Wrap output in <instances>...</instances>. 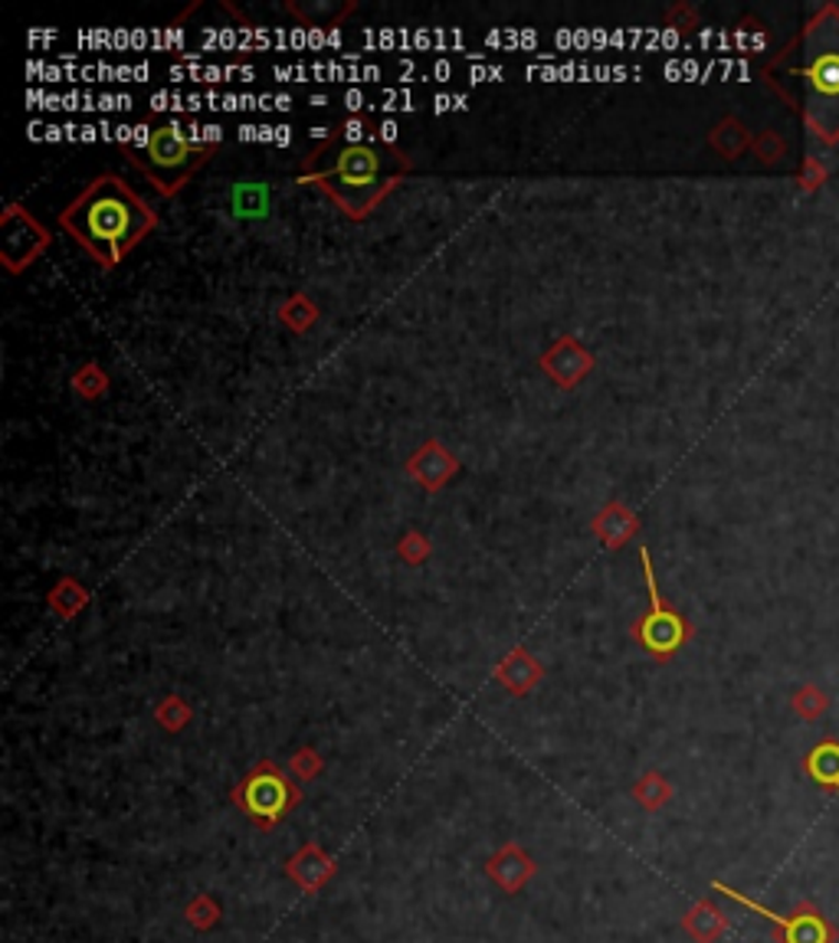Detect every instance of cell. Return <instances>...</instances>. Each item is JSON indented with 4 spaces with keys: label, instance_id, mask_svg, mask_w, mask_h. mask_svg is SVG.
<instances>
[{
    "label": "cell",
    "instance_id": "6da1fadb",
    "mask_svg": "<svg viewBox=\"0 0 839 943\" xmlns=\"http://www.w3.org/2000/svg\"><path fill=\"white\" fill-rule=\"evenodd\" d=\"M63 226L103 266H115L148 236V229L155 226V213L128 184H121L115 174H105L89 184L83 197L63 210Z\"/></svg>",
    "mask_w": 839,
    "mask_h": 943
},
{
    "label": "cell",
    "instance_id": "7a4b0ae2",
    "mask_svg": "<svg viewBox=\"0 0 839 943\" xmlns=\"http://www.w3.org/2000/svg\"><path fill=\"white\" fill-rule=\"evenodd\" d=\"M321 158L325 164L318 171H309L302 181L318 184L348 216H368L391 187L401 184L411 168L407 154L391 141H348L334 144Z\"/></svg>",
    "mask_w": 839,
    "mask_h": 943
},
{
    "label": "cell",
    "instance_id": "3957f363",
    "mask_svg": "<svg viewBox=\"0 0 839 943\" xmlns=\"http://www.w3.org/2000/svg\"><path fill=\"white\" fill-rule=\"evenodd\" d=\"M220 141L216 135H188L181 125H138L128 141L131 161L155 181L161 194H178L213 154Z\"/></svg>",
    "mask_w": 839,
    "mask_h": 943
},
{
    "label": "cell",
    "instance_id": "277c9868",
    "mask_svg": "<svg viewBox=\"0 0 839 943\" xmlns=\"http://www.w3.org/2000/svg\"><path fill=\"white\" fill-rule=\"evenodd\" d=\"M804 56V93L807 121L820 138H839V10H824L807 26Z\"/></svg>",
    "mask_w": 839,
    "mask_h": 943
},
{
    "label": "cell",
    "instance_id": "5b68a950",
    "mask_svg": "<svg viewBox=\"0 0 839 943\" xmlns=\"http://www.w3.org/2000/svg\"><path fill=\"white\" fill-rule=\"evenodd\" d=\"M236 806L259 826V829H273L299 800V793L289 786V780L279 773L276 763L263 760L259 767H253L243 783L233 793Z\"/></svg>",
    "mask_w": 839,
    "mask_h": 943
},
{
    "label": "cell",
    "instance_id": "8992f818",
    "mask_svg": "<svg viewBox=\"0 0 839 943\" xmlns=\"http://www.w3.org/2000/svg\"><path fill=\"white\" fill-rule=\"evenodd\" d=\"M715 891H722L725 898L737 901L741 908H747V911L761 914L764 921H771V924L780 931V943H837V928H833L810 901H800V904L794 908V914L784 918V914H774L771 908H764V904L744 898L737 888H729V885H722V881H715Z\"/></svg>",
    "mask_w": 839,
    "mask_h": 943
},
{
    "label": "cell",
    "instance_id": "52a82bcc",
    "mask_svg": "<svg viewBox=\"0 0 839 943\" xmlns=\"http://www.w3.org/2000/svg\"><path fill=\"white\" fill-rule=\"evenodd\" d=\"M642 570H646V583H649V613L636 623V639L659 658H669L686 639H689V626L679 613L666 610V603L659 600L656 590V574H652V560L649 550H642Z\"/></svg>",
    "mask_w": 839,
    "mask_h": 943
},
{
    "label": "cell",
    "instance_id": "ba28073f",
    "mask_svg": "<svg viewBox=\"0 0 839 943\" xmlns=\"http://www.w3.org/2000/svg\"><path fill=\"white\" fill-rule=\"evenodd\" d=\"M0 233H3L0 236V253H3V262H7L10 272L30 266L36 259V253L46 246L43 226L33 216H26L20 207H7Z\"/></svg>",
    "mask_w": 839,
    "mask_h": 943
},
{
    "label": "cell",
    "instance_id": "9c48e42d",
    "mask_svg": "<svg viewBox=\"0 0 839 943\" xmlns=\"http://www.w3.org/2000/svg\"><path fill=\"white\" fill-rule=\"evenodd\" d=\"M807 773L824 790L830 786L839 793V740H824L807 753Z\"/></svg>",
    "mask_w": 839,
    "mask_h": 943
},
{
    "label": "cell",
    "instance_id": "30bf717a",
    "mask_svg": "<svg viewBox=\"0 0 839 943\" xmlns=\"http://www.w3.org/2000/svg\"><path fill=\"white\" fill-rule=\"evenodd\" d=\"M725 928H729L725 914H722V911H715L709 901L695 904V908H692V914L686 918V931H689V934H692L699 943H715V937H719Z\"/></svg>",
    "mask_w": 839,
    "mask_h": 943
},
{
    "label": "cell",
    "instance_id": "8fae6325",
    "mask_svg": "<svg viewBox=\"0 0 839 943\" xmlns=\"http://www.w3.org/2000/svg\"><path fill=\"white\" fill-rule=\"evenodd\" d=\"M827 695L817 688V685H807V688H800L797 692V698H794V708H797V715L800 718H807V721H814V718H820L824 711H827Z\"/></svg>",
    "mask_w": 839,
    "mask_h": 943
},
{
    "label": "cell",
    "instance_id": "7c38bea8",
    "mask_svg": "<svg viewBox=\"0 0 839 943\" xmlns=\"http://www.w3.org/2000/svg\"><path fill=\"white\" fill-rule=\"evenodd\" d=\"M233 207L240 210V213H263L266 210V194L259 191V187H243V191H236L233 194Z\"/></svg>",
    "mask_w": 839,
    "mask_h": 943
}]
</instances>
